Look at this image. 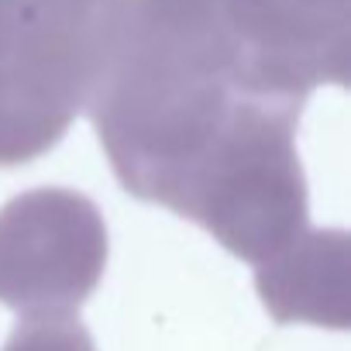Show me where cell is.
I'll use <instances>...</instances> for the list:
<instances>
[{"instance_id": "cell-1", "label": "cell", "mask_w": 351, "mask_h": 351, "mask_svg": "<svg viewBox=\"0 0 351 351\" xmlns=\"http://www.w3.org/2000/svg\"><path fill=\"white\" fill-rule=\"evenodd\" d=\"M265 100L293 104L248 80L224 0L107 8L83 110L131 197L176 210L228 131Z\"/></svg>"}, {"instance_id": "cell-2", "label": "cell", "mask_w": 351, "mask_h": 351, "mask_svg": "<svg viewBox=\"0 0 351 351\" xmlns=\"http://www.w3.org/2000/svg\"><path fill=\"white\" fill-rule=\"evenodd\" d=\"M303 107L255 104L214 148L172 214L200 224L241 262H265L306 231V176L296 152Z\"/></svg>"}, {"instance_id": "cell-3", "label": "cell", "mask_w": 351, "mask_h": 351, "mask_svg": "<svg viewBox=\"0 0 351 351\" xmlns=\"http://www.w3.org/2000/svg\"><path fill=\"white\" fill-rule=\"evenodd\" d=\"M114 0H21L0 59V169L52 152L83 110L97 38Z\"/></svg>"}, {"instance_id": "cell-4", "label": "cell", "mask_w": 351, "mask_h": 351, "mask_svg": "<svg viewBox=\"0 0 351 351\" xmlns=\"http://www.w3.org/2000/svg\"><path fill=\"white\" fill-rule=\"evenodd\" d=\"M107 269L100 207L66 186H38L0 207V303L28 313H76Z\"/></svg>"}, {"instance_id": "cell-5", "label": "cell", "mask_w": 351, "mask_h": 351, "mask_svg": "<svg viewBox=\"0 0 351 351\" xmlns=\"http://www.w3.org/2000/svg\"><path fill=\"white\" fill-rule=\"evenodd\" d=\"M248 80L303 104L317 86H344L351 59V0H224Z\"/></svg>"}, {"instance_id": "cell-6", "label": "cell", "mask_w": 351, "mask_h": 351, "mask_svg": "<svg viewBox=\"0 0 351 351\" xmlns=\"http://www.w3.org/2000/svg\"><path fill=\"white\" fill-rule=\"evenodd\" d=\"M255 289L276 324H317L344 330L348 306V234L303 231L255 265Z\"/></svg>"}, {"instance_id": "cell-7", "label": "cell", "mask_w": 351, "mask_h": 351, "mask_svg": "<svg viewBox=\"0 0 351 351\" xmlns=\"http://www.w3.org/2000/svg\"><path fill=\"white\" fill-rule=\"evenodd\" d=\"M0 351H97V344L73 313H28Z\"/></svg>"}, {"instance_id": "cell-8", "label": "cell", "mask_w": 351, "mask_h": 351, "mask_svg": "<svg viewBox=\"0 0 351 351\" xmlns=\"http://www.w3.org/2000/svg\"><path fill=\"white\" fill-rule=\"evenodd\" d=\"M18 11H21V0H0V59H4L14 25H18Z\"/></svg>"}]
</instances>
